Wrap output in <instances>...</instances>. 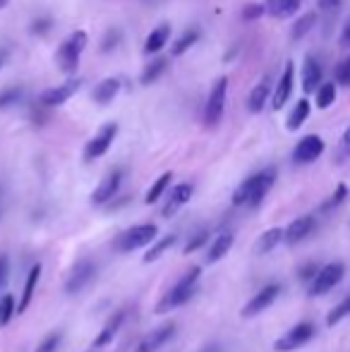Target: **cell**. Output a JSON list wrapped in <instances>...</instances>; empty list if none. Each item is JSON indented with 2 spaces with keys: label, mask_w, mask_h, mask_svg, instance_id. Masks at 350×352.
Wrapping results in <instances>:
<instances>
[{
  "label": "cell",
  "mask_w": 350,
  "mask_h": 352,
  "mask_svg": "<svg viewBox=\"0 0 350 352\" xmlns=\"http://www.w3.org/2000/svg\"><path fill=\"white\" fill-rule=\"evenodd\" d=\"M274 182H276L274 168H266V170L254 173L252 177H248V180L235 190L233 204L235 206H257L259 201L269 195V190L274 187Z\"/></svg>",
  "instance_id": "6da1fadb"
},
{
  "label": "cell",
  "mask_w": 350,
  "mask_h": 352,
  "mask_svg": "<svg viewBox=\"0 0 350 352\" xmlns=\"http://www.w3.org/2000/svg\"><path fill=\"white\" fill-rule=\"evenodd\" d=\"M197 280H199V266H192V269L187 271V274L182 276V278L177 280L173 287H171V292H166V297L159 302L156 311H159V314H166V311L175 309V307L185 305V302L195 295Z\"/></svg>",
  "instance_id": "7a4b0ae2"
},
{
  "label": "cell",
  "mask_w": 350,
  "mask_h": 352,
  "mask_svg": "<svg viewBox=\"0 0 350 352\" xmlns=\"http://www.w3.org/2000/svg\"><path fill=\"white\" fill-rule=\"evenodd\" d=\"M87 41H89L87 32H82L80 29V32L70 34V36L61 43V48H58V53H56V60H58L61 72L75 74L77 70H80V58H82V51H85Z\"/></svg>",
  "instance_id": "3957f363"
},
{
  "label": "cell",
  "mask_w": 350,
  "mask_h": 352,
  "mask_svg": "<svg viewBox=\"0 0 350 352\" xmlns=\"http://www.w3.org/2000/svg\"><path fill=\"white\" fill-rule=\"evenodd\" d=\"M226 98H228V77H219L214 82V87H211L209 98H206V106H204V125L209 130L219 127V122L223 120Z\"/></svg>",
  "instance_id": "277c9868"
},
{
  "label": "cell",
  "mask_w": 350,
  "mask_h": 352,
  "mask_svg": "<svg viewBox=\"0 0 350 352\" xmlns=\"http://www.w3.org/2000/svg\"><path fill=\"white\" fill-rule=\"evenodd\" d=\"M156 226L151 223H144V226H132L127 228L125 232H120L116 240V250L118 252H132V250H140V247H146L151 242H156Z\"/></svg>",
  "instance_id": "5b68a950"
},
{
  "label": "cell",
  "mask_w": 350,
  "mask_h": 352,
  "mask_svg": "<svg viewBox=\"0 0 350 352\" xmlns=\"http://www.w3.org/2000/svg\"><path fill=\"white\" fill-rule=\"evenodd\" d=\"M343 274H346V266L341 261H333V264H327L319 269V274L314 276L312 285H309V295L317 297V295H327L329 290L338 285L343 280Z\"/></svg>",
  "instance_id": "8992f818"
},
{
  "label": "cell",
  "mask_w": 350,
  "mask_h": 352,
  "mask_svg": "<svg viewBox=\"0 0 350 352\" xmlns=\"http://www.w3.org/2000/svg\"><path fill=\"white\" fill-rule=\"evenodd\" d=\"M312 338H314V326L307 324V321H303V324H298L290 331H285V336H281V338L276 340L274 348L278 352H293V350L303 348L305 343H309Z\"/></svg>",
  "instance_id": "52a82bcc"
},
{
  "label": "cell",
  "mask_w": 350,
  "mask_h": 352,
  "mask_svg": "<svg viewBox=\"0 0 350 352\" xmlns=\"http://www.w3.org/2000/svg\"><path fill=\"white\" fill-rule=\"evenodd\" d=\"M118 135V125L116 122H108V125H103L101 130H98V135H94V140L87 142L85 146V161H96V158H101L103 153L111 148L113 140H116Z\"/></svg>",
  "instance_id": "ba28073f"
},
{
  "label": "cell",
  "mask_w": 350,
  "mask_h": 352,
  "mask_svg": "<svg viewBox=\"0 0 350 352\" xmlns=\"http://www.w3.org/2000/svg\"><path fill=\"white\" fill-rule=\"evenodd\" d=\"M80 87H82V79H70V82L61 84V87H53V89H46V91H41L39 101H41V106H46V108L63 106V103L70 101V98L75 96Z\"/></svg>",
  "instance_id": "9c48e42d"
},
{
  "label": "cell",
  "mask_w": 350,
  "mask_h": 352,
  "mask_svg": "<svg viewBox=\"0 0 350 352\" xmlns=\"http://www.w3.org/2000/svg\"><path fill=\"white\" fill-rule=\"evenodd\" d=\"M173 336H175V324L171 321V324H164V326H159V329L151 331V333H146L144 338L137 343L135 352H159L171 338H173Z\"/></svg>",
  "instance_id": "30bf717a"
},
{
  "label": "cell",
  "mask_w": 350,
  "mask_h": 352,
  "mask_svg": "<svg viewBox=\"0 0 350 352\" xmlns=\"http://www.w3.org/2000/svg\"><path fill=\"white\" fill-rule=\"evenodd\" d=\"M322 153H324V140H322V137L307 135V137H303V140L298 142V146H295L293 161L300 163V166H305V163L317 161Z\"/></svg>",
  "instance_id": "8fae6325"
},
{
  "label": "cell",
  "mask_w": 350,
  "mask_h": 352,
  "mask_svg": "<svg viewBox=\"0 0 350 352\" xmlns=\"http://www.w3.org/2000/svg\"><path fill=\"white\" fill-rule=\"evenodd\" d=\"M278 292H281V285H278V283H271V285L262 287V290H259L257 295H254L252 300H250L248 305L243 307V316H245V319H250V316L262 314L266 307L274 305V300L278 297Z\"/></svg>",
  "instance_id": "7c38bea8"
},
{
  "label": "cell",
  "mask_w": 350,
  "mask_h": 352,
  "mask_svg": "<svg viewBox=\"0 0 350 352\" xmlns=\"http://www.w3.org/2000/svg\"><path fill=\"white\" fill-rule=\"evenodd\" d=\"M94 271H96V269H94V264L89 259L75 261V266H72L70 276H67V280H65V290L70 292V295L85 290V287L89 285V280L94 278Z\"/></svg>",
  "instance_id": "4fadbf2b"
},
{
  "label": "cell",
  "mask_w": 350,
  "mask_h": 352,
  "mask_svg": "<svg viewBox=\"0 0 350 352\" xmlns=\"http://www.w3.org/2000/svg\"><path fill=\"white\" fill-rule=\"evenodd\" d=\"M293 77H295V65L293 63H285V70L281 74L278 84H276L274 94H271V106H274V111H281V108L288 103L290 94H293Z\"/></svg>",
  "instance_id": "5bb4252c"
},
{
  "label": "cell",
  "mask_w": 350,
  "mask_h": 352,
  "mask_svg": "<svg viewBox=\"0 0 350 352\" xmlns=\"http://www.w3.org/2000/svg\"><path fill=\"white\" fill-rule=\"evenodd\" d=\"M120 180H122V173H120V170L108 173V175L103 177L101 182H98L96 190H94V195H91V204H94V206H103V204H106V201H111L113 197H116L118 187H120Z\"/></svg>",
  "instance_id": "9a60e30c"
},
{
  "label": "cell",
  "mask_w": 350,
  "mask_h": 352,
  "mask_svg": "<svg viewBox=\"0 0 350 352\" xmlns=\"http://www.w3.org/2000/svg\"><path fill=\"white\" fill-rule=\"evenodd\" d=\"M322 79H324L322 63H319L314 56H307L303 63V91L317 94V89L322 87Z\"/></svg>",
  "instance_id": "2e32d148"
},
{
  "label": "cell",
  "mask_w": 350,
  "mask_h": 352,
  "mask_svg": "<svg viewBox=\"0 0 350 352\" xmlns=\"http://www.w3.org/2000/svg\"><path fill=\"white\" fill-rule=\"evenodd\" d=\"M192 192H195V187H192L190 182H180V185H175L173 190H171L168 201H166V206H164V211H161V216L171 218L173 213H177V209H182V206H185L187 201L192 199Z\"/></svg>",
  "instance_id": "e0dca14e"
},
{
  "label": "cell",
  "mask_w": 350,
  "mask_h": 352,
  "mask_svg": "<svg viewBox=\"0 0 350 352\" xmlns=\"http://www.w3.org/2000/svg\"><path fill=\"white\" fill-rule=\"evenodd\" d=\"M312 230H314V216L295 218V221L285 228V242H288V245H298V242H303L307 235H312Z\"/></svg>",
  "instance_id": "ac0fdd59"
},
{
  "label": "cell",
  "mask_w": 350,
  "mask_h": 352,
  "mask_svg": "<svg viewBox=\"0 0 350 352\" xmlns=\"http://www.w3.org/2000/svg\"><path fill=\"white\" fill-rule=\"evenodd\" d=\"M233 242H235L233 232H221V235H216L214 240H211L209 250H206V264H216V261L223 259L230 252V247H233Z\"/></svg>",
  "instance_id": "d6986e66"
},
{
  "label": "cell",
  "mask_w": 350,
  "mask_h": 352,
  "mask_svg": "<svg viewBox=\"0 0 350 352\" xmlns=\"http://www.w3.org/2000/svg\"><path fill=\"white\" fill-rule=\"evenodd\" d=\"M118 91H120V79H118V77H108V79H103V82L96 84L91 98L98 103V106H106V103H111L113 98L118 96Z\"/></svg>",
  "instance_id": "ffe728a7"
},
{
  "label": "cell",
  "mask_w": 350,
  "mask_h": 352,
  "mask_svg": "<svg viewBox=\"0 0 350 352\" xmlns=\"http://www.w3.org/2000/svg\"><path fill=\"white\" fill-rule=\"evenodd\" d=\"M122 319H125V314H122V311H118L116 316H111V319L106 321V326L101 329V333L94 338V348H96V350L106 348V345L118 336V331H120V326H122Z\"/></svg>",
  "instance_id": "44dd1931"
},
{
  "label": "cell",
  "mask_w": 350,
  "mask_h": 352,
  "mask_svg": "<svg viewBox=\"0 0 350 352\" xmlns=\"http://www.w3.org/2000/svg\"><path fill=\"white\" fill-rule=\"evenodd\" d=\"M283 240H285L283 228H269V230L259 235L257 245H254V252H257V254H269V252L276 250Z\"/></svg>",
  "instance_id": "7402d4cb"
},
{
  "label": "cell",
  "mask_w": 350,
  "mask_h": 352,
  "mask_svg": "<svg viewBox=\"0 0 350 352\" xmlns=\"http://www.w3.org/2000/svg\"><path fill=\"white\" fill-rule=\"evenodd\" d=\"M271 82H269V77H264L262 82L257 84V87L250 91V96H248V108H250V113H259L262 108L266 106V98L271 96Z\"/></svg>",
  "instance_id": "603a6c76"
},
{
  "label": "cell",
  "mask_w": 350,
  "mask_h": 352,
  "mask_svg": "<svg viewBox=\"0 0 350 352\" xmlns=\"http://www.w3.org/2000/svg\"><path fill=\"white\" fill-rule=\"evenodd\" d=\"M300 5H303V0H266V12L271 17L285 19V17H293L300 10Z\"/></svg>",
  "instance_id": "cb8c5ba5"
},
{
  "label": "cell",
  "mask_w": 350,
  "mask_h": 352,
  "mask_svg": "<svg viewBox=\"0 0 350 352\" xmlns=\"http://www.w3.org/2000/svg\"><path fill=\"white\" fill-rule=\"evenodd\" d=\"M168 38H171V24H159V27H156L154 32L146 36L144 53H146V56H151V53H159L161 48L168 43Z\"/></svg>",
  "instance_id": "d4e9b609"
},
{
  "label": "cell",
  "mask_w": 350,
  "mask_h": 352,
  "mask_svg": "<svg viewBox=\"0 0 350 352\" xmlns=\"http://www.w3.org/2000/svg\"><path fill=\"white\" fill-rule=\"evenodd\" d=\"M39 278H41V264L32 266V271H29L27 283H24V292H22V297H19V305H17V314L27 311L29 302H32V297H34V290H36Z\"/></svg>",
  "instance_id": "484cf974"
},
{
  "label": "cell",
  "mask_w": 350,
  "mask_h": 352,
  "mask_svg": "<svg viewBox=\"0 0 350 352\" xmlns=\"http://www.w3.org/2000/svg\"><path fill=\"white\" fill-rule=\"evenodd\" d=\"M309 113H312V106H309V101L307 98H300L298 103H295V108L290 111V116H288V120H285V127L288 130H300V127L305 125V120L309 118Z\"/></svg>",
  "instance_id": "4316f807"
},
{
  "label": "cell",
  "mask_w": 350,
  "mask_h": 352,
  "mask_svg": "<svg viewBox=\"0 0 350 352\" xmlns=\"http://www.w3.org/2000/svg\"><path fill=\"white\" fill-rule=\"evenodd\" d=\"M317 24V14L314 12H305L300 19H295L293 29H290V36H293V41H300V38H305L309 32H312V27Z\"/></svg>",
  "instance_id": "83f0119b"
},
{
  "label": "cell",
  "mask_w": 350,
  "mask_h": 352,
  "mask_svg": "<svg viewBox=\"0 0 350 352\" xmlns=\"http://www.w3.org/2000/svg\"><path fill=\"white\" fill-rule=\"evenodd\" d=\"M171 180H173V173H164V175H161L159 180H156L154 185L149 187V192H146V197H144L146 204H156V201L161 199V195L168 190Z\"/></svg>",
  "instance_id": "f1b7e54d"
},
{
  "label": "cell",
  "mask_w": 350,
  "mask_h": 352,
  "mask_svg": "<svg viewBox=\"0 0 350 352\" xmlns=\"http://www.w3.org/2000/svg\"><path fill=\"white\" fill-rule=\"evenodd\" d=\"M166 67H168V60H166V58H156V60H151V65L144 67L140 82L144 84V87H146V84H151V82H156V79L166 72Z\"/></svg>",
  "instance_id": "f546056e"
},
{
  "label": "cell",
  "mask_w": 350,
  "mask_h": 352,
  "mask_svg": "<svg viewBox=\"0 0 350 352\" xmlns=\"http://www.w3.org/2000/svg\"><path fill=\"white\" fill-rule=\"evenodd\" d=\"M314 101H317V108L333 106V101H336V84L324 82L322 87L317 89V94H314Z\"/></svg>",
  "instance_id": "4dcf8cb0"
},
{
  "label": "cell",
  "mask_w": 350,
  "mask_h": 352,
  "mask_svg": "<svg viewBox=\"0 0 350 352\" xmlns=\"http://www.w3.org/2000/svg\"><path fill=\"white\" fill-rule=\"evenodd\" d=\"M173 245H175V235H168V237H164V240H159V242H156V245L151 247V250L144 254V264H151V261L161 259V256H164L166 252H168Z\"/></svg>",
  "instance_id": "1f68e13d"
},
{
  "label": "cell",
  "mask_w": 350,
  "mask_h": 352,
  "mask_svg": "<svg viewBox=\"0 0 350 352\" xmlns=\"http://www.w3.org/2000/svg\"><path fill=\"white\" fill-rule=\"evenodd\" d=\"M197 38H199V32H197V29H190V32H185V34H182V36L175 41V46H173V56H182V53H187V48L195 46Z\"/></svg>",
  "instance_id": "d6a6232c"
},
{
  "label": "cell",
  "mask_w": 350,
  "mask_h": 352,
  "mask_svg": "<svg viewBox=\"0 0 350 352\" xmlns=\"http://www.w3.org/2000/svg\"><path fill=\"white\" fill-rule=\"evenodd\" d=\"M350 314V295L341 302L338 307H333V311L327 316V326H336L338 321H343Z\"/></svg>",
  "instance_id": "836d02e7"
},
{
  "label": "cell",
  "mask_w": 350,
  "mask_h": 352,
  "mask_svg": "<svg viewBox=\"0 0 350 352\" xmlns=\"http://www.w3.org/2000/svg\"><path fill=\"white\" fill-rule=\"evenodd\" d=\"M14 297L12 295H3L0 297V326H5L14 314Z\"/></svg>",
  "instance_id": "e575fe53"
},
{
  "label": "cell",
  "mask_w": 350,
  "mask_h": 352,
  "mask_svg": "<svg viewBox=\"0 0 350 352\" xmlns=\"http://www.w3.org/2000/svg\"><path fill=\"white\" fill-rule=\"evenodd\" d=\"M19 98H22V91H19V89H5V91H0V111H5L8 106L17 103Z\"/></svg>",
  "instance_id": "d590c367"
},
{
  "label": "cell",
  "mask_w": 350,
  "mask_h": 352,
  "mask_svg": "<svg viewBox=\"0 0 350 352\" xmlns=\"http://www.w3.org/2000/svg\"><path fill=\"white\" fill-rule=\"evenodd\" d=\"M58 345H61V333H51L39 343V348L34 352H58Z\"/></svg>",
  "instance_id": "8d00e7d4"
},
{
  "label": "cell",
  "mask_w": 350,
  "mask_h": 352,
  "mask_svg": "<svg viewBox=\"0 0 350 352\" xmlns=\"http://www.w3.org/2000/svg\"><path fill=\"white\" fill-rule=\"evenodd\" d=\"M336 82L343 84V87H350V56L343 58L336 67Z\"/></svg>",
  "instance_id": "74e56055"
},
{
  "label": "cell",
  "mask_w": 350,
  "mask_h": 352,
  "mask_svg": "<svg viewBox=\"0 0 350 352\" xmlns=\"http://www.w3.org/2000/svg\"><path fill=\"white\" fill-rule=\"evenodd\" d=\"M346 197H348V187H346V185H338V187H336V195H333L331 199H329L327 204L322 206V209H324V211H329V209H333V206L343 204V201H346Z\"/></svg>",
  "instance_id": "f35d334b"
},
{
  "label": "cell",
  "mask_w": 350,
  "mask_h": 352,
  "mask_svg": "<svg viewBox=\"0 0 350 352\" xmlns=\"http://www.w3.org/2000/svg\"><path fill=\"white\" fill-rule=\"evenodd\" d=\"M53 19L51 17H39L36 22H32V34H39V36H43V34L51 29Z\"/></svg>",
  "instance_id": "ab89813d"
},
{
  "label": "cell",
  "mask_w": 350,
  "mask_h": 352,
  "mask_svg": "<svg viewBox=\"0 0 350 352\" xmlns=\"http://www.w3.org/2000/svg\"><path fill=\"white\" fill-rule=\"evenodd\" d=\"M266 12V5H248L243 10V19H259Z\"/></svg>",
  "instance_id": "60d3db41"
},
{
  "label": "cell",
  "mask_w": 350,
  "mask_h": 352,
  "mask_svg": "<svg viewBox=\"0 0 350 352\" xmlns=\"http://www.w3.org/2000/svg\"><path fill=\"white\" fill-rule=\"evenodd\" d=\"M206 240H209V235H206V232H199V235H197L195 240H192V242H187V245H185V254H190V252H195L197 247H201Z\"/></svg>",
  "instance_id": "b9f144b4"
},
{
  "label": "cell",
  "mask_w": 350,
  "mask_h": 352,
  "mask_svg": "<svg viewBox=\"0 0 350 352\" xmlns=\"http://www.w3.org/2000/svg\"><path fill=\"white\" fill-rule=\"evenodd\" d=\"M8 274H10L8 256H0V290H3V287H5V283H8Z\"/></svg>",
  "instance_id": "7bdbcfd3"
},
{
  "label": "cell",
  "mask_w": 350,
  "mask_h": 352,
  "mask_svg": "<svg viewBox=\"0 0 350 352\" xmlns=\"http://www.w3.org/2000/svg\"><path fill=\"white\" fill-rule=\"evenodd\" d=\"M118 41H120V34H118V32H108L106 34V41H103V51L108 53V51H111V46L116 48Z\"/></svg>",
  "instance_id": "ee69618b"
},
{
  "label": "cell",
  "mask_w": 350,
  "mask_h": 352,
  "mask_svg": "<svg viewBox=\"0 0 350 352\" xmlns=\"http://www.w3.org/2000/svg\"><path fill=\"white\" fill-rule=\"evenodd\" d=\"M317 274H319V266H317V264H307L303 271H300V278H303V280H309V278H312V280H314V276H317Z\"/></svg>",
  "instance_id": "f6af8a7d"
},
{
  "label": "cell",
  "mask_w": 350,
  "mask_h": 352,
  "mask_svg": "<svg viewBox=\"0 0 350 352\" xmlns=\"http://www.w3.org/2000/svg\"><path fill=\"white\" fill-rule=\"evenodd\" d=\"M350 153V127L346 130V135H343V140H341V153H338V161H343Z\"/></svg>",
  "instance_id": "bcb514c9"
},
{
  "label": "cell",
  "mask_w": 350,
  "mask_h": 352,
  "mask_svg": "<svg viewBox=\"0 0 350 352\" xmlns=\"http://www.w3.org/2000/svg\"><path fill=\"white\" fill-rule=\"evenodd\" d=\"M341 46L350 48V22L346 24V29H343V34H341Z\"/></svg>",
  "instance_id": "7dc6e473"
},
{
  "label": "cell",
  "mask_w": 350,
  "mask_h": 352,
  "mask_svg": "<svg viewBox=\"0 0 350 352\" xmlns=\"http://www.w3.org/2000/svg\"><path fill=\"white\" fill-rule=\"evenodd\" d=\"M338 3H341V0H319V8H322V10H331V8H336Z\"/></svg>",
  "instance_id": "c3c4849f"
},
{
  "label": "cell",
  "mask_w": 350,
  "mask_h": 352,
  "mask_svg": "<svg viewBox=\"0 0 350 352\" xmlns=\"http://www.w3.org/2000/svg\"><path fill=\"white\" fill-rule=\"evenodd\" d=\"M8 56H10V53H8V48H0V70H3V67H5V63H8Z\"/></svg>",
  "instance_id": "681fc988"
},
{
  "label": "cell",
  "mask_w": 350,
  "mask_h": 352,
  "mask_svg": "<svg viewBox=\"0 0 350 352\" xmlns=\"http://www.w3.org/2000/svg\"><path fill=\"white\" fill-rule=\"evenodd\" d=\"M201 352H221V348H219V345H211V348H204Z\"/></svg>",
  "instance_id": "f907efd6"
},
{
  "label": "cell",
  "mask_w": 350,
  "mask_h": 352,
  "mask_svg": "<svg viewBox=\"0 0 350 352\" xmlns=\"http://www.w3.org/2000/svg\"><path fill=\"white\" fill-rule=\"evenodd\" d=\"M5 3H8V0H0V8H3V5H5Z\"/></svg>",
  "instance_id": "816d5d0a"
}]
</instances>
